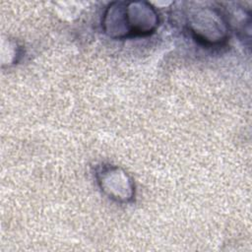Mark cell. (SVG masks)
<instances>
[{
    "instance_id": "obj_1",
    "label": "cell",
    "mask_w": 252,
    "mask_h": 252,
    "mask_svg": "<svg viewBox=\"0 0 252 252\" xmlns=\"http://www.w3.org/2000/svg\"><path fill=\"white\" fill-rule=\"evenodd\" d=\"M173 17L200 45L208 48L222 46L230 33L226 13L209 2L182 1L175 3Z\"/></svg>"
},
{
    "instance_id": "obj_2",
    "label": "cell",
    "mask_w": 252,
    "mask_h": 252,
    "mask_svg": "<svg viewBox=\"0 0 252 252\" xmlns=\"http://www.w3.org/2000/svg\"><path fill=\"white\" fill-rule=\"evenodd\" d=\"M159 16L146 1H114L103 12L101 26L104 33L113 39L148 36L156 32Z\"/></svg>"
},
{
    "instance_id": "obj_3",
    "label": "cell",
    "mask_w": 252,
    "mask_h": 252,
    "mask_svg": "<svg viewBox=\"0 0 252 252\" xmlns=\"http://www.w3.org/2000/svg\"><path fill=\"white\" fill-rule=\"evenodd\" d=\"M95 179L101 192L109 199L127 204L135 197V184L132 177L121 167L101 164L95 170Z\"/></svg>"
}]
</instances>
